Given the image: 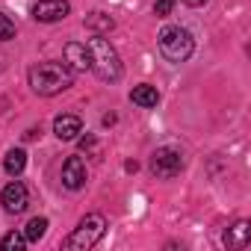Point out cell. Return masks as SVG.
Instances as JSON below:
<instances>
[{"label":"cell","mask_w":251,"mask_h":251,"mask_svg":"<svg viewBox=\"0 0 251 251\" xmlns=\"http://www.w3.org/2000/svg\"><path fill=\"white\" fill-rule=\"evenodd\" d=\"M27 80H30V89L36 95L50 98V95H59V92L74 86V71L65 62H39L30 68Z\"/></svg>","instance_id":"cell-1"},{"label":"cell","mask_w":251,"mask_h":251,"mask_svg":"<svg viewBox=\"0 0 251 251\" xmlns=\"http://www.w3.org/2000/svg\"><path fill=\"white\" fill-rule=\"evenodd\" d=\"M86 48H89V56H92V68H89V71H95L98 80H103V83H115V80L121 77L118 50H115L103 36H92V39L86 42Z\"/></svg>","instance_id":"cell-2"},{"label":"cell","mask_w":251,"mask_h":251,"mask_svg":"<svg viewBox=\"0 0 251 251\" xmlns=\"http://www.w3.org/2000/svg\"><path fill=\"white\" fill-rule=\"evenodd\" d=\"M103 233H106V219H103L100 213H89V216H83L80 225L65 236L62 245H65L68 251H86V248L98 245V242L103 239Z\"/></svg>","instance_id":"cell-3"},{"label":"cell","mask_w":251,"mask_h":251,"mask_svg":"<svg viewBox=\"0 0 251 251\" xmlns=\"http://www.w3.org/2000/svg\"><path fill=\"white\" fill-rule=\"evenodd\" d=\"M195 50V42H192V33L183 30V27H166L160 33V53L169 59V62H186Z\"/></svg>","instance_id":"cell-4"},{"label":"cell","mask_w":251,"mask_h":251,"mask_svg":"<svg viewBox=\"0 0 251 251\" xmlns=\"http://www.w3.org/2000/svg\"><path fill=\"white\" fill-rule=\"evenodd\" d=\"M180 169H183V154H180V151H175V148H157V151H154V157H151V172H154L157 177L169 180V177L180 175Z\"/></svg>","instance_id":"cell-5"},{"label":"cell","mask_w":251,"mask_h":251,"mask_svg":"<svg viewBox=\"0 0 251 251\" xmlns=\"http://www.w3.org/2000/svg\"><path fill=\"white\" fill-rule=\"evenodd\" d=\"M68 12H71V3H68V0H39V3L33 6V18L42 21V24L62 21Z\"/></svg>","instance_id":"cell-6"},{"label":"cell","mask_w":251,"mask_h":251,"mask_svg":"<svg viewBox=\"0 0 251 251\" xmlns=\"http://www.w3.org/2000/svg\"><path fill=\"white\" fill-rule=\"evenodd\" d=\"M0 204H3V210L6 213H24L27 210V204H30V192H27V186L21 183V180H12L6 189H3V195H0Z\"/></svg>","instance_id":"cell-7"},{"label":"cell","mask_w":251,"mask_h":251,"mask_svg":"<svg viewBox=\"0 0 251 251\" xmlns=\"http://www.w3.org/2000/svg\"><path fill=\"white\" fill-rule=\"evenodd\" d=\"M86 183V163L80 157H68L62 163V186L68 189H83Z\"/></svg>","instance_id":"cell-8"},{"label":"cell","mask_w":251,"mask_h":251,"mask_svg":"<svg viewBox=\"0 0 251 251\" xmlns=\"http://www.w3.org/2000/svg\"><path fill=\"white\" fill-rule=\"evenodd\" d=\"M65 65L77 74V71H89L92 68V56H89V48L80 45V42H71L65 45Z\"/></svg>","instance_id":"cell-9"},{"label":"cell","mask_w":251,"mask_h":251,"mask_svg":"<svg viewBox=\"0 0 251 251\" xmlns=\"http://www.w3.org/2000/svg\"><path fill=\"white\" fill-rule=\"evenodd\" d=\"M80 130H83V121H80L77 115H59V118L53 121V133H56V139H62V142L77 139Z\"/></svg>","instance_id":"cell-10"},{"label":"cell","mask_w":251,"mask_h":251,"mask_svg":"<svg viewBox=\"0 0 251 251\" xmlns=\"http://www.w3.org/2000/svg\"><path fill=\"white\" fill-rule=\"evenodd\" d=\"M251 242V225L242 219V222H236L233 227H227L225 230V245L227 248H233V251H239V248H245Z\"/></svg>","instance_id":"cell-11"},{"label":"cell","mask_w":251,"mask_h":251,"mask_svg":"<svg viewBox=\"0 0 251 251\" xmlns=\"http://www.w3.org/2000/svg\"><path fill=\"white\" fill-rule=\"evenodd\" d=\"M130 100H133L136 106H142V109H151V106H157V100H160V92H157L154 86L142 83V86H136V89L130 92Z\"/></svg>","instance_id":"cell-12"},{"label":"cell","mask_w":251,"mask_h":251,"mask_svg":"<svg viewBox=\"0 0 251 251\" xmlns=\"http://www.w3.org/2000/svg\"><path fill=\"white\" fill-rule=\"evenodd\" d=\"M24 166H27V154H24L21 148H12V151L6 154V160H3V169H6V175H12V177H18V175L24 172Z\"/></svg>","instance_id":"cell-13"},{"label":"cell","mask_w":251,"mask_h":251,"mask_svg":"<svg viewBox=\"0 0 251 251\" xmlns=\"http://www.w3.org/2000/svg\"><path fill=\"white\" fill-rule=\"evenodd\" d=\"M86 27L95 30V36H103V33H109V30L115 27V21H112L106 12H92V15L86 18Z\"/></svg>","instance_id":"cell-14"},{"label":"cell","mask_w":251,"mask_h":251,"mask_svg":"<svg viewBox=\"0 0 251 251\" xmlns=\"http://www.w3.org/2000/svg\"><path fill=\"white\" fill-rule=\"evenodd\" d=\"M45 230H48V219L36 216V219H30V225H27L24 236H27V242H39V239L45 236Z\"/></svg>","instance_id":"cell-15"},{"label":"cell","mask_w":251,"mask_h":251,"mask_svg":"<svg viewBox=\"0 0 251 251\" xmlns=\"http://www.w3.org/2000/svg\"><path fill=\"white\" fill-rule=\"evenodd\" d=\"M27 245V236L18 233V230H9L3 239H0V251H21Z\"/></svg>","instance_id":"cell-16"},{"label":"cell","mask_w":251,"mask_h":251,"mask_svg":"<svg viewBox=\"0 0 251 251\" xmlns=\"http://www.w3.org/2000/svg\"><path fill=\"white\" fill-rule=\"evenodd\" d=\"M9 39H15V24L9 21V15L0 12V42H9Z\"/></svg>","instance_id":"cell-17"},{"label":"cell","mask_w":251,"mask_h":251,"mask_svg":"<svg viewBox=\"0 0 251 251\" xmlns=\"http://www.w3.org/2000/svg\"><path fill=\"white\" fill-rule=\"evenodd\" d=\"M172 9H175V0H157V3H154V15H157V18L172 15Z\"/></svg>","instance_id":"cell-18"},{"label":"cell","mask_w":251,"mask_h":251,"mask_svg":"<svg viewBox=\"0 0 251 251\" xmlns=\"http://www.w3.org/2000/svg\"><path fill=\"white\" fill-rule=\"evenodd\" d=\"M183 3H186V6H192V9H198V6H204V3H207V0H183Z\"/></svg>","instance_id":"cell-19"}]
</instances>
